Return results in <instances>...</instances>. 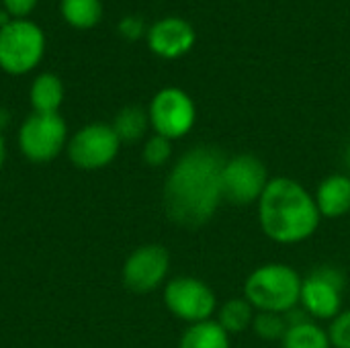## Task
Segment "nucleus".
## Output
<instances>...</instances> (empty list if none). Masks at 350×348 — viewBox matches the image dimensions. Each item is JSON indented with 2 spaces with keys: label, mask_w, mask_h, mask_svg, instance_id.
I'll use <instances>...</instances> for the list:
<instances>
[{
  "label": "nucleus",
  "mask_w": 350,
  "mask_h": 348,
  "mask_svg": "<svg viewBox=\"0 0 350 348\" xmlns=\"http://www.w3.org/2000/svg\"><path fill=\"white\" fill-rule=\"evenodd\" d=\"M226 158L219 150L197 146L183 154L164 183V211L183 228H201L224 201L221 170Z\"/></svg>",
  "instance_id": "obj_1"
},
{
  "label": "nucleus",
  "mask_w": 350,
  "mask_h": 348,
  "mask_svg": "<svg viewBox=\"0 0 350 348\" xmlns=\"http://www.w3.org/2000/svg\"><path fill=\"white\" fill-rule=\"evenodd\" d=\"M320 219L322 215L314 195H310L308 189L293 178H271L258 199V222L262 232L273 242H304L314 236Z\"/></svg>",
  "instance_id": "obj_2"
},
{
  "label": "nucleus",
  "mask_w": 350,
  "mask_h": 348,
  "mask_svg": "<svg viewBox=\"0 0 350 348\" xmlns=\"http://www.w3.org/2000/svg\"><path fill=\"white\" fill-rule=\"evenodd\" d=\"M301 277L295 269L271 263L262 265L246 279L244 297L258 312L289 314L297 308L301 299Z\"/></svg>",
  "instance_id": "obj_3"
},
{
  "label": "nucleus",
  "mask_w": 350,
  "mask_h": 348,
  "mask_svg": "<svg viewBox=\"0 0 350 348\" xmlns=\"http://www.w3.org/2000/svg\"><path fill=\"white\" fill-rule=\"evenodd\" d=\"M45 33L31 18H12L0 27V70L10 76L33 72L45 55Z\"/></svg>",
  "instance_id": "obj_4"
},
{
  "label": "nucleus",
  "mask_w": 350,
  "mask_h": 348,
  "mask_svg": "<svg viewBox=\"0 0 350 348\" xmlns=\"http://www.w3.org/2000/svg\"><path fill=\"white\" fill-rule=\"evenodd\" d=\"M66 146L68 125L59 113H31L18 127V150L29 162H51Z\"/></svg>",
  "instance_id": "obj_5"
},
{
  "label": "nucleus",
  "mask_w": 350,
  "mask_h": 348,
  "mask_svg": "<svg viewBox=\"0 0 350 348\" xmlns=\"http://www.w3.org/2000/svg\"><path fill=\"white\" fill-rule=\"evenodd\" d=\"M150 127L154 133L174 142L185 137L197 119V109L193 98L176 86H166L158 90L148 107Z\"/></svg>",
  "instance_id": "obj_6"
},
{
  "label": "nucleus",
  "mask_w": 350,
  "mask_h": 348,
  "mask_svg": "<svg viewBox=\"0 0 350 348\" xmlns=\"http://www.w3.org/2000/svg\"><path fill=\"white\" fill-rule=\"evenodd\" d=\"M121 150V139L109 123H88L78 129L66 146L70 162L80 170L109 166Z\"/></svg>",
  "instance_id": "obj_7"
},
{
  "label": "nucleus",
  "mask_w": 350,
  "mask_h": 348,
  "mask_svg": "<svg viewBox=\"0 0 350 348\" xmlns=\"http://www.w3.org/2000/svg\"><path fill=\"white\" fill-rule=\"evenodd\" d=\"M269 172L260 158L252 154H238L226 160L221 170L224 201L232 205L258 203L260 195L269 185Z\"/></svg>",
  "instance_id": "obj_8"
},
{
  "label": "nucleus",
  "mask_w": 350,
  "mask_h": 348,
  "mask_svg": "<svg viewBox=\"0 0 350 348\" xmlns=\"http://www.w3.org/2000/svg\"><path fill=\"white\" fill-rule=\"evenodd\" d=\"M164 304L174 318L189 324L207 322L217 310V297L211 287L195 277H174L168 281Z\"/></svg>",
  "instance_id": "obj_9"
},
{
  "label": "nucleus",
  "mask_w": 350,
  "mask_h": 348,
  "mask_svg": "<svg viewBox=\"0 0 350 348\" xmlns=\"http://www.w3.org/2000/svg\"><path fill=\"white\" fill-rule=\"evenodd\" d=\"M345 277L338 269L322 267L301 283V308L318 320H334L342 308Z\"/></svg>",
  "instance_id": "obj_10"
},
{
  "label": "nucleus",
  "mask_w": 350,
  "mask_h": 348,
  "mask_svg": "<svg viewBox=\"0 0 350 348\" xmlns=\"http://www.w3.org/2000/svg\"><path fill=\"white\" fill-rule=\"evenodd\" d=\"M170 271V254L160 244H146L135 248L123 265V283L135 293H150L158 289Z\"/></svg>",
  "instance_id": "obj_11"
},
{
  "label": "nucleus",
  "mask_w": 350,
  "mask_h": 348,
  "mask_svg": "<svg viewBox=\"0 0 350 348\" xmlns=\"http://www.w3.org/2000/svg\"><path fill=\"white\" fill-rule=\"evenodd\" d=\"M146 41L152 53L162 59H178L189 53L197 41L193 25L180 16H164L148 27Z\"/></svg>",
  "instance_id": "obj_12"
},
{
  "label": "nucleus",
  "mask_w": 350,
  "mask_h": 348,
  "mask_svg": "<svg viewBox=\"0 0 350 348\" xmlns=\"http://www.w3.org/2000/svg\"><path fill=\"white\" fill-rule=\"evenodd\" d=\"M314 199L322 217H345L350 213V176L330 174L320 183Z\"/></svg>",
  "instance_id": "obj_13"
},
{
  "label": "nucleus",
  "mask_w": 350,
  "mask_h": 348,
  "mask_svg": "<svg viewBox=\"0 0 350 348\" xmlns=\"http://www.w3.org/2000/svg\"><path fill=\"white\" fill-rule=\"evenodd\" d=\"M299 312H289L287 316V332L283 336V348H332L328 332L320 328L316 322L306 316H297Z\"/></svg>",
  "instance_id": "obj_14"
},
{
  "label": "nucleus",
  "mask_w": 350,
  "mask_h": 348,
  "mask_svg": "<svg viewBox=\"0 0 350 348\" xmlns=\"http://www.w3.org/2000/svg\"><path fill=\"white\" fill-rule=\"evenodd\" d=\"M66 88L57 74L43 72L35 76L29 88V101L33 107V113H59V107L64 103Z\"/></svg>",
  "instance_id": "obj_15"
},
{
  "label": "nucleus",
  "mask_w": 350,
  "mask_h": 348,
  "mask_svg": "<svg viewBox=\"0 0 350 348\" xmlns=\"http://www.w3.org/2000/svg\"><path fill=\"white\" fill-rule=\"evenodd\" d=\"M62 18L78 31H88L96 27L103 18L100 0H59Z\"/></svg>",
  "instance_id": "obj_16"
},
{
  "label": "nucleus",
  "mask_w": 350,
  "mask_h": 348,
  "mask_svg": "<svg viewBox=\"0 0 350 348\" xmlns=\"http://www.w3.org/2000/svg\"><path fill=\"white\" fill-rule=\"evenodd\" d=\"M178 348H230V334L213 320L191 324Z\"/></svg>",
  "instance_id": "obj_17"
},
{
  "label": "nucleus",
  "mask_w": 350,
  "mask_h": 348,
  "mask_svg": "<svg viewBox=\"0 0 350 348\" xmlns=\"http://www.w3.org/2000/svg\"><path fill=\"white\" fill-rule=\"evenodd\" d=\"M115 133L119 135L121 144H133V142H139L148 127H150V117H148V111H144L142 107H135V105H129V107H123L115 121L111 123Z\"/></svg>",
  "instance_id": "obj_18"
},
{
  "label": "nucleus",
  "mask_w": 350,
  "mask_h": 348,
  "mask_svg": "<svg viewBox=\"0 0 350 348\" xmlns=\"http://www.w3.org/2000/svg\"><path fill=\"white\" fill-rule=\"evenodd\" d=\"M254 316L256 314H254V308L250 306V302L246 297H236V299H230L221 306L219 316H217V324L228 334H240L252 326Z\"/></svg>",
  "instance_id": "obj_19"
},
{
  "label": "nucleus",
  "mask_w": 350,
  "mask_h": 348,
  "mask_svg": "<svg viewBox=\"0 0 350 348\" xmlns=\"http://www.w3.org/2000/svg\"><path fill=\"white\" fill-rule=\"evenodd\" d=\"M252 328L262 340H283L289 324H287V316H283V314L258 312L254 316Z\"/></svg>",
  "instance_id": "obj_20"
},
{
  "label": "nucleus",
  "mask_w": 350,
  "mask_h": 348,
  "mask_svg": "<svg viewBox=\"0 0 350 348\" xmlns=\"http://www.w3.org/2000/svg\"><path fill=\"white\" fill-rule=\"evenodd\" d=\"M172 156V142L154 133L152 137L146 139V146H144V160L148 166H164Z\"/></svg>",
  "instance_id": "obj_21"
},
{
  "label": "nucleus",
  "mask_w": 350,
  "mask_h": 348,
  "mask_svg": "<svg viewBox=\"0 0 350 348\" xmlns=\"http://www.w3.org/2000/svg\"><path fill=\"white\" fill-rule=\"evenodd\" d=\"M328 338L332 348H350V310L340 312L330 328H328Z\"/></svg>",
  "instance_id": "obj_22"
},
{
  "label": "nucleus",
  "mask_w": 350,
  "mask_h": 348,
  "mask_svg": "<svg viewBox=\"0 0 350 348\" xmlns=\"http://www.w3.org/2000/svg\"><path fill=\"white\" fill-rule=\"evenodd\" d=\"M117 27L121 37H125L127 41H137L148 33V27L139 16H123Z\"/></svg>",
  "instance_id": "obj_23"
},
{
  "label": "nucleus",
  "mask_w": 350,
  "mask_h": 348,
  "mask_svg": "<svg viewBox=\"0 0 350 348\" xmlns=\"http://www.w3.org/2000/svg\"><path fill=\"white\" fill-rule=\"evenodd\" d=\"M39 0H2V8L12 18H29Z\"/></svg>",
  "instance_id": "obj_24"
},
{
  "label": "nucleus",
  "mask_w": 350,
  "mask_h": 348,
  "mask_svg": "<svg viewBox=\"0 0 350 348\" xmlns=\"http://www.w3.org/2000/svg\"><path fill=\"white\" fill-rule=\"evenodd\" d=\"M4 158H6V144H4V135H2V131H0V168H2V164H4Z\"/></svg>",
  "instance_id": "obj_25"
},
{
  "label": "nucleus",
  "mask_w": 350,
  "mask_h": 348,
  "mask_svg": "<svg viewBox=\"0 0 350 348\" xmlns=\"http://www.w3.org/2000/svg\"><path fill=\"white\" fill-rule=\"evenodd\" d=\"M347 164H349V168H350V146H349V150H347Z\"/></svg>",
  "instance_id": "obj_26"
}]
</instances>
